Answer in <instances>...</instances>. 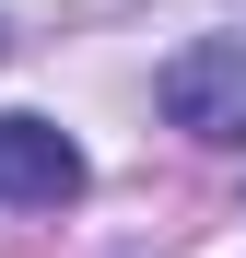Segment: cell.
Returning <instances> with one entry per match:
<instances>
[{
  "label": "cell",
  "instance_id": "cell-1",
  "mask_svg": "<svg viewBox=\"0 0 246 258\" xmlns=\"http://www.w3.org/2000/svg\"><path fill=\"white\" fill-rule=\"evenodd\" d=\"M152 106L188 141H246V35H188L152 71Z\"/></svg>",
  "mask_w": 246,
  "mask_h": 258
},
{
  "label": "cell",
  "instance_id": "cell-2",
  "mask_svg": "<svg viewBox=\"0 0 246 258\" xmlns=\"http://www.w3.org/2000/svg\"><path fill=\"white\" fill-rule=\"evenodd\" d=\"M0 200H24V211H70V200H82V153H70V129H47V117H0Z\"/></svg>",
  "mask_w": 246,
  "mask_h": 258
}]
</instances>
